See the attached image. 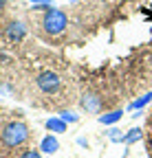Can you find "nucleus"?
<instances>
[{"mask_svg":"<svg viewBox=\"0 0 152 158\" xmlns=\"http://www.w3.org/2000/svg\"><path fill=\"white\" fill-rule=\"evenodd\" d=\"M29 141V127L22 121H11L2 130V143L7 147H20Z\"/></svg>","mask_w":152,"mask_h":158,"instance_id":"f257e3e1","label":"nucleus"},{"mask_svg":"<svg viewBox=\"0 0 152 158\" xmlns=\"http://www.w3.org/2000/svg\"><path fill=\"white\" fill-rule=\"evenodd\" d=\"M40 149L44 152V154H55V152H58L60 149V143H58V138H55V136H44L42 138V143H40Z\"/></svg>","mask_w":152,"mask_h":158,"instance_id":"0eeeda50","label":"nucleus"},{"mask_svg":"<svg viewBox=\"0 0 152 158\" xmlns=\"http://www.w3.org/2000/svg\"><path fill=\"white\" fill-rule=\"evenodd\" d=\"M141 138V130L139 127H132L128 134H124V141L121 143H126V145H130V143H135V141H139Z\"/></svg>","mask_w":152,"mask_h":158,"instance_id":"1a4fd4ad","label":"nucleus"},{"mask_svg":"<svg viewBox=\"0 0 152 158\" xmlns=\"http://www.w3.org/2000/svg\"><path fill=\"white\" fill-rule=\"evenodd\" d=\"M71 2H77V0H71Z\"/></svg>","mask_w":152,"mask_h":158,"instance_id":"dca6fc26","label":"nucleus"},{"mask_svg":"<svg viewBox=\"0 0 152 158\" xmlns=\"http://www.w3.org/2000/svg\"><path fill=\"white\" fill-rule=\"evenodd\" d=\"M66 24H68L66 13H64L62 9H55V7H51V9L46 11L44 22H42V27H44V31H46L49 35H60V33L66 29Z\"/></svg>","mask_w":152,"mask_h":158,"instance_id":"f03ea898","label":"nucleus"},{"mask_svg":"<svg viewBox=\"0 0 152 158\" xmlns=\"http://www.w3.org/2000/svg\"><path fill=\"white\" fill-rule=\"evenodd\" d=\"M5 35H7V40H11V42H20V40L27 35V27L22 22H9Z\"/></svg>","mask_w":152,"mask_h":158,"instance_id":"20e7f679","label":"nucleus"},{"mask_svg":"<svg viewBox=\"0 0 152 158\" xmlns=\"http://www.w3.org/2000/svg\"><path fill=\"white\" fill-rule=\"evenodd\" d=\"M152 101V92H148V94H143L141 99H137V101H132L130 103V110H141L143 106H148Z\"/></svg>","mask_w":152,"mask_h":158,"instance_id":"9d476101","label":"nucleus"},{"mask_svg":"<svg viewBox=\"0 0 152 158\" xmlns=\"http://www.w3.org/2000/svg\"><path fill=\"white\" fill-rule=\"evenodd\" d=\"M121 114H124V110H112V112H108V114H102V116H99V123L112 125V123H117L119 118H121Z\"/></svg>","mask_w":152,"mask_h":158,"instance_id":"6e6552de","label":"nucleus"},{"mask_svg":"<svg viewBox=\"0 0 152 158\" xmlns=\"http://www.w3.org/2000/svg\"><path fill=\"white\" fill-rule=\"evenodd\" d=\"M20 158H42V156H40V152H35V149H27V152L20 154Z\"/></svg>","mask_w":152,"mask_h":158,"instance_id":"ddd939ff","label":"nucleus"},{"mask_svg":"<svg viewBox=\"0 0 152 158\" xmlns=\"http://www.w3.org/2000/svg\"><path fill=\"white\" fill-rule=\"evenodd\" d=\"M66 121H62L60 116H51V118H46V130L49 132H53V134H62V132H66Z\"/></svg>","mask_w":152,"mask_h":158,"instance_id":"423d86ee","label":"nucleus"},{"mask_svg":"<svg viewBox=\"0 0 152 158\" xmlns=\"http://www.w3.org/2000/svg\"><path fill=\"white\" fill-rule=\"evenodd\" d=\"M5 5H7V0H0V11L5 9Z\"/></svg>","mask_w":152,"mask_h":158,"instance_id":"2eb2a0df","label":"nucleus"},{"mask_svg":"<svg viewBox=\"0 0 152 158\" xmlns=\"http://www.w3.org/2000/svg\"><path fill=\"white\" fill-rule=\"evenodd\" d=\"M82 108H84L86 112H99V110H102V99H99L97 94L88 92V94L82 97Z\"/></svg>","mask_w":152,"mask_h":158,"instance_id":"39448f33","label":"nucleus"},{"mask_svg":"<svg viewBox=\"0 0 152 158\" xmlns=\"http://www.w3.org/2000/svg\"><path fill=\"white\" fill-rule=\"evenodd\" d=\"M31 2H33V5H49L51 0H31Z\"/></svg>","mask_w":152,"mask_h":158,"instance_id":"4468645a","label":"nucleus"},{"mask_svg":"<svg viewBox=\"0 0 152 158\" xmlns=\"http://www.w3.org/2000/svg\"><path fill=\"white\" fill-rule=\"evenodd\" d=\"M60 118H62V121H66V123H77V121H80V116L75 114V112H71V110L60 112Z\"/></svg>","mask_w":152,"mask_h":158,"instance_id":"9b49d317","label":"nucleus"},{"mask_svg":"<svg viewBox=\"0 0 152 158\" xmlns=\"http://www.w3.org/2000/svg\"><path fill=\"white\" fill-rule=\"evenodd\" d=\"M108 138H110L112 143H121V141H124V134H121L117 127H112V130L108 132Z\"/></svg>","mask_w":152,"mask_h":158,"instance_id":"f8f14e48","label":"nucleus"},{"mask_svg":"<svg viewBox=\"0 0 152 158\" xmlns=\"http://www.w3.org/2000/svg\"><path fill=\"white\" fill-rule=\"evenodd\" d=\"M35 84H37V88H40V92H44V94H55V92L60 90V86H62V79H60L58 73L44 70V73L37 75Z\"/></svg>","mask_w":152,"mask_h":158,"instance_id":"7ed1b4c3","label":"nucleus"}]
</instances>
